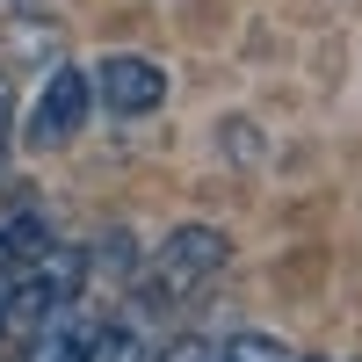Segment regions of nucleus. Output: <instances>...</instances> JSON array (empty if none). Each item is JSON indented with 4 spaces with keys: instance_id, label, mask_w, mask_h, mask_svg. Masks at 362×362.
I'll list each match as a JSON object with an SVG mask.
<instances>
[{
    "instance_id": "obj_1",
    "label": "nucleus",
    "mask_w": 362,
    "mask_h": 362,
    "mask_svg": "<svg viewBox=\"0 0 362 362\" xmlns=\"http://www.w3.org/2000/svg\"><path fill=\"white\" fill-rule=\"evenodd\" d=\"M225 268H232V239L218 225H181V232H167L153 247V261H145V297H153L160 312H189V305H203V297L225 283Z\"/></svg>"
},
{
    "instance_id": "obj_2",
    "label": "nucleus",
    "mask_w": 362,
    "mask_h": 362,
    "mask_svg": "<svg viewBox=\"0 0 362 362\" xmlns=\"http://www.w3.org/2000/svg\"><path fill=\"white\" fill-rule=\"evenodd\" d=\"M87 116H95V73L51 66L37 80V95H29V109H22V145L29 153H58V145H73L87 131Z\"/></svg>"
},
{
    "instance_id": "obj_3",
    "label": "nucleus",
    "mask_w": 362,
    "mask_h": 362,
    "mask_svg": "<svg viewBox=\"0 0 362 362\" xmlns=\"http://www.w3.org/2000/svg\"><path fill=\"white\" fill-rule=\"evenodd\" d=\"M167 102V73L153 66V58L138 51H109L95 66V109L116 116V124H138V116H153Z\"/></svg>"
},
{
    "instance_id": "obj_4",
    "label": "nucleus",
    "mask_w": 362,
    "mask_h": 362,
    "mask_svg": "<svg viewBox=\"0 0 362 362\" xmlns=\"http://www.w3.org/2000/svg\"><path fill=\"white\" fill-rule=\"evenodd\" d=\"M95 334H102V319L87 312V305H66L58 319H44L37 334L22 341V362H87Z\"/></svg>"
},
{
    "instance_id": "obj_5",
    "label": "nucleus",
    "mask_w": 362,
    "mask_h": 362,
    "mask_svg": "<svg viewBox=\"0 0 362 362\" xmlns=\"http://www.w3.org/2000/svg\"><path fill=\"white\" fill-rule=\"evenodd\" d=\"M51 239H58V232H51V210H44L37 196H22L8 218H0V283H15L22 268L51 247Z\"/></svg>"
},
{
    "instance_id": "obj_6",
    "label": "nucleus",
    "mask_w": 362,
    "mask_h": 362,
    "mask_svg": "<svg viewBox=\"0 0 362 362\" xmlns=\"http://www.w3.org/2000/svg\"><path fill=\"white\" fill-rule=\"evenodd\" d=\"M203 362H297L276 334H261V326H239V334H225V341H210V355Z\"/></svg>"
},
{
    "instance_id": "obj_7",
    "label": "nucleus",
    "mask_w": 362,
    "mask_h": 362,
    "mask_svg": "<svg viewBox=\"0 0 362 362\" xmlns=\"http://www.w3.org/2000/svg\"><path fill=\"white\" fill-rule=\"evenodd\" d=\"M87 362H153V348H145V334L131 319H102L95 348H87Z\"/></svg>"
},
{
    "instance_id": "obj_8",
    "label": "nucleus",
    "mask_w": 362,
    "mask_h": 362,
    "mask_svg": "<svg viewBox=\"0 0 362 362\" xmlns=\"http://www.w3.org/2000/svg\"><path fill=\"white\" fill-rule=\"evenodd\" d=\"M203 355H210V341H196V334H181V341H167V348H160L153 362H203Z\"/></svg>"
},
{
    "instance_id": "obj_9",
    "label": "nucleus",
    "mask_w": 362,
    "mask_h": 362,
    "mask_svg": "<svg viewBox=\"0 0 362 362\" xmlns=\"http://www.w3.org/2000/svg\"><path fill=\"white\" fill-rule=\"evenodd\" d=\"M8 138H15V87L0 80V160H8Z\"/></svg>"
}]
</instances>
